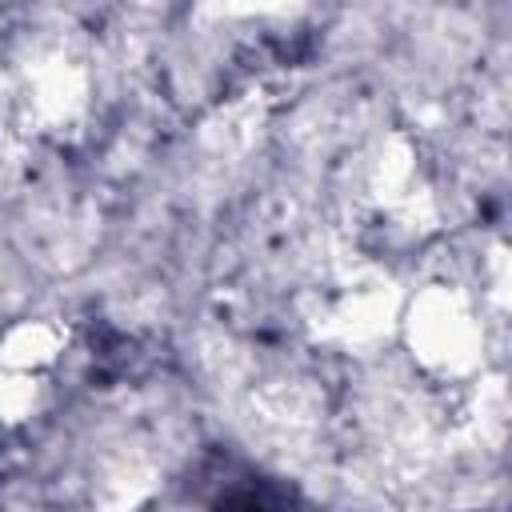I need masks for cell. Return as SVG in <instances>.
<instances>
[{
    "mask_svg": "<svg viewBox=\"0 0 512 512\" xmlns=\"http://www.w3.org/2000/svg\"><path fill=\"white\" fill-rule=\"evenodd\" d=\"M244 512H264V508H260V504H248V508H244Z\"/></svg>",
    "mask_w": 512,
    "mask_h": 512,
    "instance_id": "cell-1",
    "label": "cell"
}]
</instances>
